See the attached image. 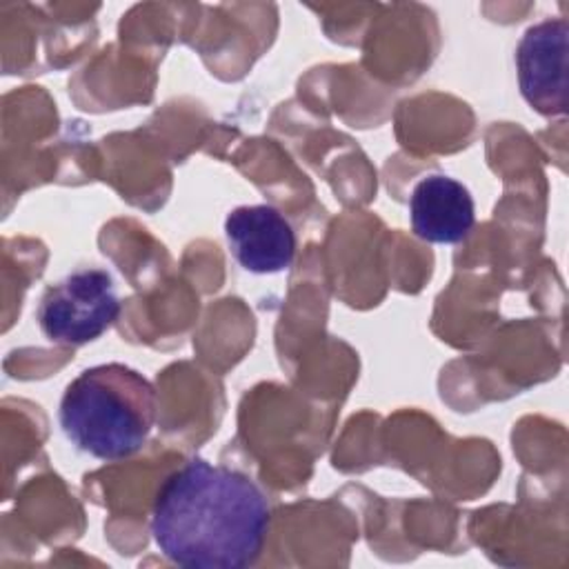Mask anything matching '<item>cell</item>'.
Here are the masks:
<instances>
[{
  "mask_svg": "<svg viewBox=\"0 0 569 569\" xmlns=\"http://www.w3.org/2000/svg\"><path fill=\"white\" fill-rule=\"evenodd\" d=\"M269 520V502L249 476L193 458L156 493L151 536L173 565L242 569L260 556Z\"/></svg>",
  "mask_w": 569,
  "mask_h": 569,
  "instance_id": "obj_1",
  "label": "cell"
},
{
  "mask_svg": "<svg viewBox=\"0 0 569 569\" xmlns=\"http://www.w3.org/2000/svg\"><path fill=\"white\" fill-rule=\"evenodd\" d=\"M156 387L136 369L107 362L80 371L64 389L58 420L67 440L100 460L138 453L156 425Z\"/></svg>",
  "mask_w": 569,
  "mask_h": 569,
  "instance_id": "obj_2",
  "label": "cell"
},
{
  "mask_svg": "<svg viewBox=\"0 0 569 569\" xmlns=\"http://www.w3.org/2000/svg\"><path fill=\"white\" fill-rule=\"evenodd\" d=\"M120 298L104 269H78L49 287L38 305L42 333L58 345H87L100 338L118 318Z\"/></svg>",
  "mask_w": 569,
  "mask_h": 569,
  "instance_id": "obj_3",
  "label": "cell"
},
{
  "mask_svg": "<svg viewBox=\"0 0 569 569\" xmlns=\"http://www.w3.org/2000/svg\"><path fill=\"white\" fill-rule=\"evenodd\" d=\"M567 40L569 22L547 18L529 27L516 47L520 93L533 111L547 118L567 111Z\"/></svg>",
  "mask_w": 569,
  "mask_h": 569,
  "instance_id": "obj_4",
  "label": "cell"
},
{
  "mask_svg": "<svg viewBox=\"0 0 569 569\" xmlns=\"http://www.w3.org/2000/svg\"><path fill=\"white\" fill-rule=\"evenodd\" d=\"M224 236L238 264L251 273H280L293 262V227L271 204L231 209L224 218Z\"/></svg>",
  "mask_w": 569,
  "mask_h": 569,
  "instance_id": "obj_5",
  "label": "cell"
},
{
  "mask_svg": "<svg viewBox=\"0 0 569 569\" xmlns=\"http://www.w3.org/2000/svg\"><path fill=\"white\" fill-rule=\"evenodd\" d=\"M409 218L413 233L433 244L462 242L476 224L469 189L445 173L425 176L411 191Z\"/></svg>",
  "mask_w": 569,
  "mask_h": 569,
  "instance_id": "obj_6",
  "label": "cell"
}]
</instances>
